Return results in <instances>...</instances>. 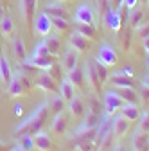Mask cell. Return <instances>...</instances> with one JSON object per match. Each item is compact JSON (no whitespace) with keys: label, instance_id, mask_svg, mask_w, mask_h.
I'll use <instances>...</instances> for the list:
<instances>
[{"label":"cell","instance_id":"obj_1","mask_svg":"<svg viewBox=\"0 0 149 151\" xmlns=\"http://www.w3.org/2000/svg\"><path fill=\"white\" fill-rule=\"evenodd\" d=\"M49 111H50V106H49V103H47V99H45V101H42L38 106L32 110V113H31L29 117H24V119L20 121V124L14 128V135H16V137L22 135V133H31V135H34L36 131L43 129V124H45V121H47V117H49Z\"/></svg>","mask_w":149,"mask_h":151},{"label":"cell","instance_id":"obj_2","mask_svg":"<svg viewBox=\"0 0 149 151\" xmlns=\"http://www.w3.org/2000/svg\"><path fill=\"white\" fill-rule=\"evenodd\" d=\"M31 86H32V81L29 79V76H25L22 72H16V74L13 72L11 81L6 85V92L11 97H24Z\"/></svg>","mask_w":149,"mask_h":151},{"label":"cell","instance_id":"obj_3","mask_svg":"<svg viewBox=\"0 0 149 151\" xmlns=\"http://www.w3.org/2000/svg\"><path fill=\"white\" fill-rule=\"evenodd\" d=\"M72 20L74 24H86V25H95V20H97V16H95V9L92 4L88 2H83L76 7V13H74L72 16Z\"/></svg>","mask_w":149,"mask_h":151},{"label":"cell","instance_id":"obj_4","mask_svg":"<svg viewBox=\"0 0 149 151\" xmlns=\"http://www.w3.org/2000/svg\"><path fill=\"white\" fill-rule=\"evenodd\" d=\"M124 99L119 96L115 90H106L104 96H102V106H104V113L108 117H113L115 113L122 108Z\"/></svg>","mask_w":149,"mask_h":151},{"label":"cell","instance_id":"obj_5","mask_svg":"<svg viewBox=\"0 0 149 151\" xmlns=\"http://www.w3.org/2000/svg\"><path fill=\"white\" fill-rule=\"evenodd\" d=\"M32 31H34L36 36H42V38H45L52 31V20H50V16L45 11H40V13L34 14V18H32Z\"/></svg>","mask_w":149,"mask_h":151},{"label":"cell","instance_id":"obj_6","mask_svg":"<svg viewBox=\"0 0 149 151\" xmlns=\"http://www.w3.org/2000/svg\"><path fill=\"white\" fill-rule=\"evenodd\" d=\"M34 86H38L45 93H54L58 92V85H56V78L49 70H42L34 79Z\"/></svg>","mask_w":149,"mask_h":151},{"label":"cell","instance_id":"obj_7","mask_svg":"<svg viewBox=\"0 0 149 151\" xmlns=\"http://www.w3.org/2000/svg\"><path fill=\"white\" fill-rule=\"evenodd\" d=\"M95 61L110 68V67L117 65L119 58H117V52H115V49H113V47H111V45H108V43H102V45L99 47V50H97Z\"/></svg>","mask_w":149,"mask_h":151},{"label":"cell","instance_id":"obj_8","mask_svg":"<svg viewBox=\"0 0 149 151\" xmlns=\"http://www.w3.org/2000/svg\"><path fill=\"white\" fill-rule=\"evenodd\" d=\"M83 76H85L86 86L94 92V93H99V90H101V81H99V78H97L95 68H94V61H85V63H83Z\"/></svg>","mask_w":149,"mask_h":151},{"label":"cell","instance_id":"obj_9","mask_svg":"<svg viewBox=\"0 0 149 151\" xmlns=\"http://www.w3.org/2000/svg\"><path fill=\"white\" fill-rule=\"evenodd\" d=\"M129 121L126 119V117H122L120 113L119 115H113V119H111V135H113L115 139H122V137H126V133L129 131Z\"/></svg>","mask_w":149,"mask_h":151},{"label":"cell","instance_id":"obj_10","mask_svg":"<svg viewBox=\"0 0 149 151\" xmlns=\"http://www.w3.org/2000/svg\"><path fill=\"white\" fill-rule=\"evenodd\" d=\"M54 60H56V56H47V58H32V56H27L22 61V65L32 67L36 70H50L54 67Z\"/></svg>","mask_w":149,"mask_h":151},{"label":"cell","instance_id":"obj_11","mask_svg":"<svg viewBox=\"0 0 149 151\" xmlns=\"http://www.w3.org/2000/svg\"><path fill=\"white\" fill-rule=\"evenodd\" d=\"M67 124H68V117H67L65 110L58 111V113H54V117L50 121V131L56 135H63L67 131Z\"/></svg>","mask_w":149,"mask_h":151},{"label":"cell","instance_id":"obj_12","mask_svg":"<svg viewBox=\"0 0 149 151\" xmlns=\"http://www.w3.org/2000/svg\"><path fill=\"white\" fill-rule=\"evenodd\" d=\"M104 24H106V27H108L110 31H113V32L120 31V27H122V18H120L119 9L110 7V9L106 11V14H104Z\"/></svg>","mask_w":149,"mask_h":151},{"label":"cell","instance_id":"obj_13","mask_svg":"<svg viewBox=\"0 0 149 151\" xmlns=\"http://www.w3.org/2000/svg\"><path fill=\"white\" fill-rule=\"evenodd\" d=\"M68 45H70L72 49H76V50L81 54V52H85V50L90 47V40H88L85 34H81L79 31H72V34H70V38H68Z\"/></svg>","mask_w":149,"mask_h":151},{"label":"cell","instance_id":"obj_14","mask_svg":"<svg viewBox=\"0 0 149 151\" xmlns=\"http://www.w3.org/2000/svg\"><path fill=\"white\" fill-rule=\"evenodd\" d=\"M147 149H149V137L147 133L137 128L131 135V151H147Z\"/></svg>","mask_w":149,"mask_h":151},{"label":"cell","instance_id":"obj_15","mask_svg":"<svg viewBox=\"0 0 149 151\" xmlns=\"http://www.w3.org/2000/svg\"><path fill=\"white\" fill-rule=\"evenodd\" d=\"M34 149H38V151H50L52 149V139L45 129H40L34 133Z\"/></svg>","mask_w":149,"mask_h":151},{"label":"cell","instance_id":"obj_16","mask_svg":"<svg viewBox=\"0 0 149 151\" xmlns=\"http://www.w3.org/2000/svg\"><path fill=\"white\" fill-rule=\"evenodd\" d=\"M36 7H38V0H20V13L25 24H29L34 18Z\"/></svg>","mask_w":149,"mask_h":151},{"label":"cell","instance_id":"obj_17","mask_svg":"<svg viewBox=\"0 0 149 151\" xmlns=\"http://www.w3.org/2000/svg\"><path fill=\"white\" fill-rule=\"evenodd\" d=\"M119 113H120L122 117H126L129 122H135L140 117V110H138V104L137 103H124L122 108L119 110Z\"/></svg>","mask_w":149,"mask_h":151},{"label":"cell","instance_id":"obj_18","mask_svg":"<svg viewBox=\"0 0 149 151\" xmlns=\"http://www.w3.org/2000/svg\"><path fill=\"white\" fill-rule=\"evenodd\" d=\"M68 111H70V115L72 117H81L83 113L86 111V106H85V101L81 96H74L70 101H68Z\"/></svg>","mask_w":149,"mask_h":151},{"label":"cell","instance_id":"obj_19","mask_svg":"<svg viewBox=\"0 0 149 151\" xmlns=\"http://www.w3.org/2000/svg\"><path fill=\"white\" fill-rule=\"evenodd\" d=\"M13 78V68H11V63L9 60L6 58L4 54H0V83L2 85H7Z\"/></svg>","mask_w":149,"mask_h":151},{"label":"cell","instance_id":"obj_20","mask_svg":"<svg viewBox=\"0 0 149 151\" xmlns=\"http://www.w3.org/2000/svg\"><path fill=\"white\" fill-rule=\"evenodd\" d=\"M77 56H79V52L68 45V49H67V52L63 56V61H61V67L65 68V72L72 70L74 67H77Z\"/></svg>","mask_w":149,"mask_h":151},{"label":"cell","instance_id":"obj_21","mask_svg":"<svg viewBox=\"0 0 149 151\" xmlns=\"http://www.w3.org/2000/svg\"><path fill=\"white\" fill-rule=\"evenodd\" d=\"M43 11L49 14V16H58V18H68V13L67 9L61 6V2H58V0H54V2H49Z\"/></svg>","mask_w":149,"mask_h":151},{"label":"cell","instance_id":"obj_22","mask_svg":"<svg viewBox=\"0 0 149 151\" xmlns=\"http://www.w3.org/2000/svg\"><path fill=\"white\" fill-rule=\"evenodd\" d=\"M67 78L72 81V85L76 88H83L85 86V76H83V67H74L72 70L67 72Z\"/></svg>","mask_w":149,"mask_h":151},{"label":"cell","instance_id":"obj_23","mask_svg":"<svg viewBox=\"0 0 149 151\" xmlns=\"http://www.w3.org/2000/svg\"><path fill=\"white\" fill-rule=\"evenodd\" d=\"M13 54L16 60H20V63L27 58V49H25V43L20 36H14L13 38Z\"/></svg>","mask_w":149,"mask_h":151},{"label":"cell","instance_id":"obj_24","mask_svg":"<svg viewBox=\"0 0 149 151\" xmlns=\"http://www.w3.org/2000/svg\"><path fill=\"white\" fill-rule=\"evenodd\" d=\"M45 43H47V47H49V50H50V54L52 56H58L59 54V49H61V40H59V32H56V34H47L45 36V40H43Z\"/></svg>","mask_w":149,"mask_h":151},{"label":"cell","instance_id":"obj_25","mask_svg":"<svg viewBox=\"0 0 149 151\" xmlns=\"http://www.w3.org/2000/svg\"><path fill=\"white\" fill-rule=\"evenodd\" d=\"M59 96L68 103L74 96H76V86H74L72 85V81L67 78V76H65V79L61 81V85H59Z\"/></svg>","mask_w":149,"mask_h":151},{"label":"cell","instance_id":"obj_26","mask_svg":"<svg viewBox=\"0 0 149 151\" xmlns=\"http://www.w3.org/2000/svg\"><path fill=\"white\" fill-rule=\"evenodd\" d=\"M47 103H49V106H50V110L54 111V113H58V111H63L65 108H67V101L59 96V92H54L52 96L47 99Z\"/></svg>","mask_w":149,"mask_h":151},{"label":"cell","instance_id":"obj_27","mask_svg":"<svg viewBox=\"0 0 149 151\" xmlns=\"http://www.w3.org/2000/svg\"><path fill=\"white\" fill-rule=\"evenodd\" d=\"M111 85H113V88H135L131 78H124L119 74H111Z\"/></svg>","mask_w":149,"mask_h":151},{"label":"cell","instance_id":"obj_28","mask_svg":"<svg viewBox=\"0 0 149 151\" xmlns=\"http://www.w3.org/2000/svg\"><path fill=\"white\" fill-rule=\"evenodd\" d=\"M113 90L124 99V103H137L138 99V93L135 88H113Z\"/></svg>","mask_w":149,"mask_h":151},{"label":"cell","instance_id":"obj_29","mask_svg":"<svg viewBox=\"0 0 149 151\" xmlns=\"http://www.w3.org/2000/svg\"><path fill=\"white\" fill-rule=\"evenodd\" d=\"M129 24H131L133 29H137L138 25H142L144 24V9H138V7L129 9Z\"/></svg>","mask_w":149,"mask_h":151},{"label":"cell","instance_id":"obj_30","mask_svg":"<svg viewBox=\"0 0 149 151\" xmlns=\"http://www.w3.org/2000/svg\"><path fill=\"white\" fill-rule=\"evenodd\" d=\"M14 32V22H13V18L11 16H4L2 18V20H0V34H2V36H11Z\"/></svg>","mask_w":149,"mask_h":151},{"label":"cell","instance_id":"obj_31","mask_svg":"<svg viewBox=\"0 0 149 151\" xmlns=\"http://www.w3.org/2000/svg\"><path fill=\"white\" fill-rule=\"evenodd\" d=\"M31 56H32V58H47V56H52V54H50V50H49L47 43L42 40L38 45L34 47V50L31 52Z\"/></svg>","mask_w":149,"mask_h":151},{"label":"cell","instance_id":"obj_32","mask_svg":"<svg viewBox=\"0 0 149 151\" xmlns=\"http://www.w3.org/2000/svg\"><path fill=\"white\" fill-rule=\"evenodd\" d=\"M52 20V29H56L59 34L68 31V18H58V16H50Z\"/></svg>","mask_w":149,"mask_h":151},{"label":"cell","instance_id":"obj_33","mask_svg":"<svg viewBox=\"0 0 149 151\" xmlns=\"http://www.w3.org/2000/svg\"><path fill=\"white\" fill-rule=\"evenodd\" d=\"M18 144H20L24 149H27V151L34 149V135H31V133H22V135H18Z\"/></svg>","mask_w":149,"mask_h":151},{"label":"cell","instance_id":"obj_34","mask_svg":"<svg viewBox=\"0 0 149 151\" xmlns=\"http://www.w3.org/2000/svg\"><path fill=\"white\" fill-rule=\"evenodd\" d=\"M76 31H79L81 34H85L88 40H94L95 36V25H86V24H76Z\"/></svg>","mask_w":149,"mask_h":151},{"label":"cell","instance_id":"obj_35","mask_svg":"<svg viewBox=\"0 0 149 151\" xmlns=\"http://www.w3.org/2000/svg\"><path fill=\"white\" fill-rule=\"evenodd\" d=\"M94 68H95V72H97V78H99L101 85H102V83H106V81H108V78H110V74H108V67H104V65H101V63L94 61Z\"/></svg>","mask_w":149,"mask_h":151},{"label":"cell","instance_id":"obj_36","mask_svg":"<svg viewBox=\"0 0 149 151\" xmlns=\"http://www.w3.org/2000/svg\"><path fill=\"white\" fill-rule=\"evenodd\" d=\"M138 129L144 131V133H149V110L140 113V117H138Z\"/></svg>","mask_w":149,"mask_h":151},{"label":"cell","instance_id":"obj_37","mask_svg":"<svg viewBox=\"0 0 149 151\" xmlns=\"http://www.w3.org/2000/svg\"><path fill=\"white\" fill-rule=\"evenodd\" d=\"M113 74H119V76H124V78H133V68H131V67H129V65H128V67H124L122 70H115Z\"/></svg>","mask_w":149,"mask_h":151},{"label":"cell","instance_id":"obj_38","mask_svg":"<svg viewBox=\"0 0 149 151\" xmlns=\"http://www.w3.org/2000/svg\"><path fill=\"white\" fill-rule=\"evenodd\" d=\"M137 31L140 32L142 38H149V24H144V25H138Z\"/></svg>","mask_w":149,"mask_h":151},{"label":"cell","instance_id":"obj_39","mask_svg":"<svg viewBox=\"0 0 149 151\" xmlns=\"http://www.w3.org/2000/svg\"><path fill=\"white\" fill-rule=\"evenodd\" d=\"M137 2H138V0H124V2H122V6H126V9L129 11V9L137 7Z\"/></svg>","mask_w":149,"mask_h":151},{"label":"cell","instance_id":"obj_40","mask_svg":"<svg viewBox=\"0 0 149 151\" xmlns=\"http://www.w3.org/2000/svg\"><path fill=\"white\" fill-rule=\"evenodd\" d=\"M13 111H14V115H16V117H22V115H24V106H22V104H14Z\"/></svg>","mask_w":149,"mask_h":151},{"label":"cell","instance_id":"obj_41","mask_svg":"<svg viewBox=\"0 0 149 151\" xmlns=\"http://www.w3.org/2000/svg\"><path fill=\"white\" fill-rule=\"evenodd\" d=\"M142 101H149V88L142 86Z\"/></svg>","mask_w":149,"mask_h":151},{"label":"cell","instance_id":"obj_42","mask_svg":"<svg viewBox=\"0 0 149 151\" xmlns=\"http://www.w3.org/2000/svg\"><path fill=\"white\" fill-rule=\"evenodd\" d=\"M0 151H9V144L2 139H0Z\"/></svg>","mask_w":149,"mask_h":151},{"label":"cell","instance_id":"obj_43","mask_svg":"<svg viewBox=\"0 0 149 151\" xmlns=\"http://www.w3.org/2000/svg\"><path fill=\"white\" fill-rule=\"evenodd\" d=\"M142 45H144V50L149 54V38H144V42H142Z\"/></svg>","mask_w":149,"mask_h":151},{"label":"cell","instance_id":"obj_44","mask_svg":"<svg viewBox=\"0 0 149 151\" xmlns=\"http://www.w3.org/2000/svg\"><path fill=\"white\" fill-rule=\"evenodd\" d=\"M9 151H27V149H24V147H22L20 144H16V146H13V147H11Z\"/></svg>","mask_w":149,"mask_h":151},{"label":"cell","instance_id":"obj_45","mask_svg":"<svg viewBox=\"0 0 149 151\" xmlns=\"http://www.w3.org/2000/svg\"><path fill=\"white\" fill-rule=\"evenodd\" d=\"M113 151H126V149H124V146H122L120 142H117V144H115V147H113Z\"/></svg>","mask_w":149,"mask_h":151},{"label":"cell","instance_id":"obj_46","mask_svg":"<svg viewBox=\"0 0 149 151\" xmlns=\"http://www.w3.org/2000/svg\"><path fill=\"white\" fill-rule=\"evenodd\" d=\"M142 86H147V88H149V74H147L145 78H144V81H142Z\"/></svg>","mask_w":149,"mask_h":151},{"label":"cell","instance_id":"obj_47","mask_svg":"<svg viewBox=\"0 0 149 151\" xmlns=\"http://www.w3.org/2000/svg\"><path fill=\"white\" fill-rule=\"evenodd\" d=\"M4 16H6V14H4V9H2V7H0V20H2V18H4Z\"/></svg>","mask_w":149,"mask_h":151},{"label":"cell","instance_id":"obj_48","mask_svg":"<svg viewBox=\"0 0 149 151\" xmlns=\"http://www.w3.org/2000/svg\"><path fill=\"white\" fill-rule=\"evenodd\" d=\"M144 4H145V6H149V0H144Z\"/></svg>","mask_w":149,"mask_h":151},{"label":"cell","instance_id":"obj_49","mask_svg":"<svg viewBox=\"0 0 149 151\" xmlns=\"http://www.w3.org/2000/svg\"><path fill=\"white\" fill-rule=\"evenodd\" d=\"M147 67H149V56H147Z\"/></svg>","mask_w":149,"mask_h":151},{"label":"cell","instance_id":"obj_50","mask_svg":"<svg viewBox=\"0 0 149 151\" xmlns=\"http://www.w3.org/2000/svg\"><path fill=\"white\" fill-rule=\"evenodd\" d=\"M0 54H2V47H0Z\"/></svg>","mask_w":149,"mask_h":151},{"label":"cell","instance_id":"obj_51","mask_svg":"<svg viewBox=\"0 0 149 151\" xmlns=\"http://www.w3.org/2000/svg\"><path fill=\"white\" fill-rule=\"evenodd\" d=\"M58 2H65V0H58Z\"/></svg>","mask_w":149,"mask_h":151},{"label":"cell","instance_id":"obj_52","mask_svg":"<svg viewBox=\"0 0 149 151\" xmlns=\"http://www.w3.org/2000/svg\"><path fill=\"white\" fill-rule=\"evenodd\" d=\"M102 151H104V149H102Z\"/></svg>","mask_w":149,"mask_h":151}]
</instances>
